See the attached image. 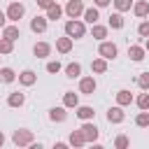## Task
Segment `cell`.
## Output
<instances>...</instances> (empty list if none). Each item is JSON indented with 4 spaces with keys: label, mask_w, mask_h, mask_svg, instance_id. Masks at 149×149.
Returning a JSON list of instances; mask_svg holds the SVG:
<instances>
[{
    "label": "cell",
    "mask_w": 149,
    "mask_h": 149,
    "mask_svg": "<svg viewBox=\"0 0 149 149\" xmlns=\"http://www.w3.org/2000/svg\"><path fill=\"white\" fill-rule=\"evenodd\" d=\"M65 35H70L72 40H79L86 35V28L79 19H70V21H65Z\"/></svg>",
    "instance_id": "cell-1"
},
{
    "label": "cell",
    "mask_w": 149,
    "mask_h": 149,
    "mask_svg": "<svg viewBox=\"0 0 149 149\" xmlns=\"http://www.w3.org/2000/svg\"><path fill=\"white\" fill-rule=\"evenodd\" d=\"M109 26L112 28H123V16H121V12H114V14H109Z\"/></svg>",
    "instance_id": "cell-29"
},
{
    "label": "cell",
    "mask_w": 149,
    "mask_h": 149,
    "mask_svg": "<svg viewBox=\"0 0 149 149\" xmlns=\"http://www.w3.org/2000/svg\"><path fill=\"white\" fill-rule=\"evenodd\" d=\"M65 74H68L70 79L79 77V74H81V65H79V63H70V65H65Z\"/></svg>",
    "instance_id": "cell-28"
},
{
    "label": "cell",
    "mask_w": 149,
    "mask_h": 149,
    "mask_svg": "<svg viewBox=\"0 0 149 149\" xmlns=\"http://www.w3.org/2000/svg\"><path fill=\"white\" fill-rule=\"evenodd\" d=\"M12 142H14L16 147H28V144L33 142V130H26V128H21V130H14V135H12Z\"/></svg>",
    "instance_id": "cell-2"
},
{
    "label": "cell",
    "mask_w": 149,
    "mask_h": 149,
    "mask_svg": "<svg viewBox=\"0 0 149 149\" xmlns=\"http://www.w3.org/2000/svg\"><path fill=\"white\" fill-rule=\"evenodd\" d=\"M37 2V7H42V9H49L51 5H54V0H35Z\"/></svg>",
    "instance_id": "cell-37"
},
{
    "label": "cell",
    "mask_w": 149,
    "mask_h": 149,
    "mask_svg": "<svg viewBox=\"0 0 149 149\" xmlns=\"http://www.w3.org/2000/svg\"><path fill=\"white\" fill-rule=\"evenodd\" d=\"M107 121H109V123H121V121H123V109H121V105L107 109Z\"/></svg>",
    "instance_id": "cell-8"
},
{
    "label": "cell",
    "mask_w": 149,
    "mask_h": 149,
    "mask_svg": "<svg viewBox=\"0 0 149 149\" xmlns=\"http://www.w3.org/2000/svg\"><path fill=\"white\" fill-rule=\"evenodd\" d=\"M91 35H93V40H105L107 37V28L105 26H98V23H93V28H91Z\"/></svg>",
    "instance_id": "cell-24"
},
{
    "label": "cell",
    "mask_w": 149,
    "mask_h": 149,
    "mask_svg": "<svg viewBox=\"0 0 149 149\" xmlns=\"http://www.w3.org/2000/svg\"><path fill=\"white\" fill-rule=\"evenodd\" d=\"M72 147H84L86 144V137H84V133H81V128L79 130H72L70 133V140H68Z\"/></svg>",
    "instance_id": "cell-15"
},
{
    "label": "cell",
    "mask_w": 149,
    "mask_h": 149,
    "mask_svg": "<svg viewBox=\"0 0 149 149\" xmlns=\"http://www.w3.org/2000/svg\"><path fill=\"white\" fill-rule=\"evenodd\" d=\"M47 21H49L47 16H35V19L30 21V30H33V33H44V30H47Z\"/></svg>",
    "instance_id": "cell-9"
},
{
    "label": "cell",
    "mask_w": 149,
    "mask_h": 149,
    "mask_svg": "<svg viewBox=\"0 0 149 149\" xmlns=\"http://www.w3.org/2000/svg\"><path fill=\"white\" fill-rule=\"evenodd\" d=\"M135 102H137V107H140V109H149V93H147V91H144V93H140Z\"/></svg>",
    "instance_id": "cell-32"
},
{
    "label": "cell",
    "mask_w": 149,
    "mask_h": 149,
    "mask_svg": "<svg viewBox=\"0 0 149 149\" xmlns=\"http://www.w3.org/2000/svg\"><path fill=\"white\" fill-rule=\"evenodd\" d=\"M23 102H26V95H23V93H19V91L9 93V98H7V105H9V107H21Z\"/></svg>",
    "instance_id": "cell-17"
},
{
    "label": "cell",
    "mask_w": 149,
    "mask_h": 149,
    "mask_svg": "<svg viewBox=\"0 0 149 149\" xmlns=\"http://www.w3.org/2000/svg\"><path fill=\"white\" fill-rule=\"evenodd\" d=\"M93 2H95V7H107L112 0H93Z\"/></svg>",
    "instance_id": "cell-38"
},
{
    "label": "cell",
    "mask_w": 149,
    "mask_h": 149,
    "mask_svg": "<svg viewBox=\"0 0 149 149\" xmlns=\"http://www.w3.org/2000/svg\"><path fill=\"white\" fill-rule=\"evenodd\" d=\"M130 102H133V93H130V91H126V88H121V91L116 93V105H121V107H123V105H130Z\"/></svg>",
    "instance_id": "cell-19"
},
{
    "label": "cell",
    "mask_w": 149,
    "mask_h": 149,
    "mask_svg": "<svg viewBox=\"0 0 149 149\" xmlns=\"http://www.w3.org/2000/svg\"><path fill=\"white\" fill-rule=\"evenodd\" d=\"M91 70H93V72H98V74H102V72L107 70V58H102V56H100V58H95V61L91 63Z\"/></svg>",
    "instance_id": "cell-25"
},
{
    "label": "cell",
    "mask_w": 149,
    "mask_h": 149,
    "mask_svg": "<svg viewBox=\"0 0 149 149\" xmlns=\"http://www.w3.org/2000/svg\"><path fill=\"white\" fill-rule=\"evenodd\" d=\"M135 123H137L140 128H147V126H149V109H142V112L135 116Z\"/></svg>",
    "instance_id": "cell-30"
},
{
    "label": "cell",
    "mask_w": 149,
    "mask_h": 149,
    "mask_svg": "<svg viewBox=\"0 0 149 149\" xmlns=\"http://www.w3.org/2000/svg\"><path fill=\"white\" fill-rule=\"evenodd\" d=\"M2 37H9V40H19L21 37V33H19V26H5L2 28Z\"/></svg>",
    "instance_id": "cell-21"
},
{
    "label": "cell",
    "mask_w": 149,
    "mask_h": 149,
    "mask_svg": "<svg viewBox=\"0 0 149 149\" xmlns=\"http://www.w3.org/2000/svg\"><path fill=\"white\" fill-rule=\"evenodd\" d=\"M33 54H35L37 58H47V56L51 54V44H47V42H37V44L33 47Z\"/></svg>",
    "instance_id": "cell-10"
},
{
    "label": "cell",
    "mask_w": 149,
    "mask_h": 149,
    "mask_svg": "<svg viewBox=\"0 0 149 149\" xmlns=\"http://www.w3.org/2000/svg\"><path fill=\"white\" fill-rule=\"evenodd\" d=\"M84 9H86V7H84L81 0H70V2L65 5V14H68L70 19H79V16L84 14Z\"/></svg>",
    "instance_id": "cell-4"
},
{
    "label": "cell",
    "mask_w": 149,
    "mask_h": 149,
    "mask_svg": "<svg viewBox=\"0 0 149 149\" xmlns=\"http://www.w3.org/2000/svg\"><path fill=\"white\" fill-rule=\"evenodd\" d=\"M14 79H16V72H14L12 68H0V81L9 84V81H14Z\"/></svg>",
    "instance_id": "cell-26"
},
{
    "label": "cell",
    "mask_w": 149,
    "mask_h": 149,
    "mask_svg": "<svg viewBox=\"0 0 149 149\" xmlns=\"http://www.w3.org/2000/svg\"><path fill=\"white\" fill-rule=\"evenodd\" d=\"M61 14H63V7H61V5H56V2H54V5L47 9V19H49V21H56V19H61Z\"/></svg>",
    "instance_id": "cell-23"
},
{
    "label": "cell",
    "mask_w": 149,
    "mask_h": 149,
    "mask_svg": "<svg viewBox=\"0 0 149 149\" xmlns=\"http://www.w3.org/2000/svg\"><path fill=\"white\" fill-rule=\"evenodd\" d=\"M5 144V135H2V130H0V147Z\"/></svg>",
    "instance_id": "cell-40"
},
{
    "label": "cell",
    "mask_w": 149,
    "mask_h": 149,
    "mask_svg": "<svg viewBox=\"0 0 149 149\" xmlns=\"http://www.w3.org/2000/svg\"><path fill=\"white\" fill-rule=\"evenodd\" d=\"M95 88H98V84H95V79H93V77H84V79L79 81V93L93 95V93H95Z\"/></svg>",
    "instance_id": "cell-7"
},
{
    "label": "cell",
    "mask_w": 149,
    "mask_h": 149,
    "mask_svg": "<svg viewBox=\"0 0 149 149\" xmlns=\"http://www.w3.org/2000/svg\"><path fill=\"white\" fill-rule=\"evenodd\" d=\"M49 119H51V121H58V123L65 121V119H68L65 107H51V109H49Z\"/></svg>",
    "instance_id": "cell-14"
},
{
    "label": "cell",
    "mask_w": 149,
    "mask_h": 149,
    "mask_svg": "<svg viewBox=\"0 0 149 149\" xmlns=\"http://www.w3.org/2000/svg\"><path fill=\"white\" fill-rule=\"evenodd\" d=\"M47 72H51V74L61 72V63H58V61H51V63H47Z\"/></svg>",
    "instance_id": "cell-35"
},
{
    "label": "cell",
    "mask_w": 149,
    "mask_h": 149,
    "mask_svg": "<svg viewBox=\"0 0 149 149\" xmlns=\"http://www.w3.org/2000/svg\"><path fill=\"white\" fill-rule=\"evenodd\" d=\"M98 54L102 56V58H107V61H112V58H116V54H119V49H116V44L114 42H100V47H98Z\"/></svg>",
    "instance_id": "cell-5"
},
{
    "label": "cell",
    "mask_w": 149,
    "mask_h": 149,
    "mask_svg": "<svg viewBox=\"0 0 149 149\" xmlns=\"http://www.w3.org/2000/svg\"><path fill=\"white\" fill-rule=\"evenodd\" d=\"M137 86H140L142 91H149V72H142V74L137 77Z\"/></svg>",
    "instance_id": "cell-33"
},
{
    "label": "cell",
    "mask_w": 149,
    "mask_h": 149,
    "mask_svg": "<svg viewBox=\"0 0 149 149\" xmlns=\"http://www.w3.org/2000/svg\"><path fill=\"white\" fill-rule=\"evenodd\" d=\"M112 2H114L116 12H128V9L133 7V0H112Z\"/></svg>",
    "instance_id": "cell-31"
},
{
    "label": "cell",
    "mask_w": 149,
    "mask_h": 149,
    "mask_svg": "<svg viewBox=\"0 0 149 149\" xmlns=\"http://www.w3.org/2000/svg\"><path fill=\"white\" fill-rule=\"evenodd\" d=\"M133 12H135V16H147L149 14V0H137V2H133Z\"/></svg>",
    "instance_id": "cell-11"
},
{
    "label": "cell",
    "mask_w": 149,
    "mask_h": 149,
    "mask_svg": "<svg viewBox=\"0 0 149 149\" xmlns=\"http://www.w3.org/2000/svg\"><path fill=\"white\" fill-rule=\"evenodd\" d=\"M19 81H21L23 86H33V84L37 81V74H35L33 70H23V72L19 74Z\"/></svg>",
    "instance_id": "cell-13"
},
{
    "label": "cell",
    "mask_w": 149,
    "mask_h": 149,
    "mask_svg": "<svg viewBox=\"0 0 149 149\" xmlns=\"http://www.w3.org/2000/svg\"><path fill=\"white\" fill-rule=\"evenodd\" d=\"M144 51H149V37H147V42H144Z\"/></svg>",
    "instance_id": "cell-41"
},
{
    "label": "cell",
    "mask_w": 149,
    "mask_h": 149,
    "mask_svg": "<svg viewBox=\"0 0 149 149\" xmlns=\"http://www.w3.org/2000/svg\"><path fill=\"white\" fill-rule=\"evenodd\" d=\"M81 133H84L86 142H95V140H98V135H100L98 126H95V123H91V121H86V123L81 126Z\"/></svg>",
    "instance_id": "cell-6"
},
{
    "label": "cell",
    "mask_w": 149,
    "mask_h": 149,
    "mask_svg": "<svg viewBox=\"0 0 149 149\" xmlns=\"http://www.w3.org/2000/svg\"><path fill=\"white\" fill-rule=\"evenodd\" d=\"M137 33H140L142 37H149V21H142V23L137 26Z\"/></svg>",
    "instance_id": "cell-36"
},
{
    "label": "cell",
    "mask_w": 149,
    "mask_h": 149,
    "mask_svg": "<svg viewBox=\"0 0 149 149\" xmlns=\"http://www.w3.org/2000/svg\"><path fill=\"white\" fill-rule=\"evenodd\" d=\"M128 56H130V61H135V63H140V61L144 58V47H137V44H133V47H128Z\"/></svg>",
    "instance_id": "cell-16"
},
{
    "label": "cell",
    "mask_w": 149,
    "mask_h": 149,
    "mask_svg": "<svg viewBox=\"0 0 149 149\" xmlns=\"http://www.w3.org/2000/svg\"><path fill=\"white\" fill-rule=\"evenodd\" d=\"M5 21H7V12H0V28H5Z\"/></svg>",
    "instance_id": "cell-39"
},
{
    "label": "cell",
    "mask_w": 149,
    "mask_h": 149,
    "mask_svg": "<svg viewBox=\"0 0 149 149\" xmlns=\"http://www.w3.org/2000/svg\"><path fill=\"white\" fill-rule=\"evenodd\" d=\"M98 19H100L98 7H88V9H84V21H86V23H91V26H93Z\"/></svg>",
    "instance_id": "cell-20"
},
{
    "label": "cell",
    "mask_w": 149,
    "mask_h": 149,
    "mask_svg": "<svg viewBox=\"0 0 149 149\" xmlns=\"http://www.w3.org/2000/svg\"><path fill=\"white\" fill-rule=\"evenodd\" d=\"M56 49H58L61 54H68V51L72 49V37H70V35H65V37H58V40H56Z\"/></svg>",
    "instance_id": "cell-12"
},
{
    "label": "cell",
    "mask_w": 149,
    "mask_h": 149,
    "mask_svg": "<svg viewBox=\"0 0 149 149\" xmlns=\"http://www.w3.org/2000/svg\"><path fill=\"white\" fill-rule=\"evenodd\" d=\"M114 147H116V149H126V147H128V137H126V135H119V137L114 140Z\"/></svg>",
    "instance_id": "cell-34"
},
{
    "label": "cell",
    "mask_w": 149,
    "mask_h": 149,
    "mask_svg": "<svg viewBox=\"0 0 149 149\" xmlns=\"http://www.w3.org/2000/svg\"><path fill=\"white\" fill-rule=\"evenodd\" d=\"M23 14H26V7L21 5V0H19V2H12V5L7 7V19H9L12 23H19Z\"/></svg>",
    "instance_id": "cell-3"
},
{
    "label": "cell",
    "mask_w": 149,
    "mask_h": 149,
    "mask_svg": "<svg viewBox=\"0 0 149 149\" xmlns=\"http://www.w3.org/2000/svg\"><path fill=\"white\" fill-rule=\"evenodd\" d=\"M77 116L79 119H84V121H91L93 116H95V112H93V107H88V105H77Z\"/></svg>",
    "instance_id": "cell-18"
},
{
    "label": "cell",
    "mask_w": 149,
    "mask_h": 149,
    "mask_svg": "<svg viewBox=\"0 0 149 149\" xmlns=\"http://www.w3.org/2000/svg\"><path fill=\"white\" fill-rule=\"evenodd\" d=\"M63 105H65V107H77V105H79V95H77L74 91H68V93L63 95Z\"/></svg>",
    "instance_id": "cell-22"
},
{
    "label": "cell",
    "mask_w": 149,
    "mask_h": 149,
    "mask_svg": "<svg viewBox=\"0 0 149 149\" xmlns=\"http://www.w3.org/2000/svg\"><path fill=\"white\" fill-rule=\"evenodd\" d=\"M14 51V40H9V37H0V54H12Z\"/></svg>",
    "instance_id": "cell-27"
}]
</instances>
